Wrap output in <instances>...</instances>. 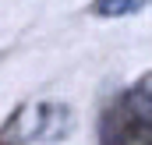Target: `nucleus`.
<instances>
[{"mask_svg": "<svg viewBox=\"0 0 152 145\" xmlns=\"http://www.w3.org/2000/svg\"><path fill=\"white\" fill-rule=\"evenodd\" d=\"M75 131V113L64 103H42L32 106L21 120V135L36 138V142H64Z\"/></svg>", "mask_w": 152, "mask_h": 145, "instance_id": "obj_1", "label": "nucleus"}, {"mask_svg": "<svg viewBox=\"0 0 152 145\" xmlns=\"http://www.w3.org/2000/svg\"><path fill=\"white\" fill-rule=\"evenodd\" d=\"M145 7V0H96L92 4V11L99 14V18H120V14H134V11H142Z\"/></svg>", "mask_w": 152, "mask_h": 145, "instance_id": "obj_2", "label": "nucleus"}]
</instances>
